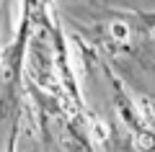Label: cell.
<instances>
[{
  "mask_svg": "<svg viewBox=\"0 0 155 152\" xmlns=\"http://www.w3.org/2000/svg\"><path fill=\"white\" fill-rule=\"evenodd\" d=\"M111 34H114L116 39H127V26H124V23H114V26H111Z\"/></svg>",
  "mask_w": 155,
  "mask_h": 152,
  "instance_id": "cell-1",
  "label": "cell"
}]
</instances>
